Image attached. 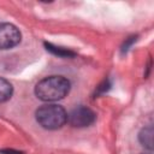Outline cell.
<instances>
[{
	"instance_id": "cell-1",
	"label": "cell",
	"mask_w": 154,
	"mask_h": 154,
	"mask_svg": "<svg viewBox=\"0 0 154 154\" xmlns=\"http://www.w3.org/2000/svg\"><path fill=\"white\" fill-rule=\"evenodd\" d=\"M70 82L63 76H49L41 79L35 87L36 96L42 101H58L67 95Z\"/></svg>"
},
{
	"instance_id": "cell-2",
	"label": "cell",
	"mask_w": 154,
	"mask_h": 154,
	"mask_svg": "<svg viewBox=\"0 0 154 154\" xmlns=\"http://www.w3.org/2000/svg\"><path fill=\"white\" fill-rule=\"evenodd\" d=\"M36 120L42 128L55 130L60 129L67 122V113L59 105L47 103L36 111Z\"/></svg>"
},
{
	"instance_id": "cell-3",
	"label": "cell",
	"mask_w": 154,
	"mask_h": 154,
	"mask_svg": "<svg viewBox=\"0 0 154 154\" xmlns=\"http://www.w3.org/2000/svg\"><path fill=\"white\" fill-rule=\"evenodd\" d=\"M95 120V113L85 107V106H78L73 108L67 114V122L73 128H85L93 124Z\"/></svg>"
},
{
	"instance_id": "cell-4",
	"label": "cell",
	"mask_w": 154,
	"mask_h": 154,
	"mask_svg": "<svg viewBox=\"0 0 154 154\" xmlns=\"http://www.w3.org/2000/svg\"><path fill=\"white\" fill-rule=\"evenodd\" d=\"M20 41V32L16 25L0 23V49H8L17 46Z\"/></svg>"
},
{
	"instance_id": "cell-5",
	"label": "cell",
	"mask_w": 154,
	"mask_h": 154,
	"mask_svg": "<svg viewBox=\"0 0 154 154\" xmlns=\"http://www.w3.org/2000/svg\"><path fill=\"white\" fill-rule=\"evenodd\" d=\"M140 142L142 143V146L147 147L148 149L153 148V128L152 126H147L142 129V131L140 132Z\"/></svg>"
},
{
	"instance_id": "cell-6",
	"label": "cell",
	"mask_w": 154,
	"mask_h": 154,
	"mask_svg": "<svg viewBox=\"0 0 154 154\" xmlns=\"http://www.w3.org/2000/svg\"><path fill=\"white\" fill-rule=\"evenodd\" d=\"M12 91H13L12 84L8 81H6L5 78L0 77V102L8 100L12 95Z\"/></svg>"
}]
</instances>
